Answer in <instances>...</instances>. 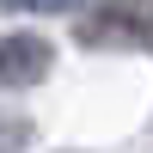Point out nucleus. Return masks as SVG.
I'll return each mask as SVG.
<instances>
[{
  "label": "nucleus",
  "mask_w": 153,
  "mask_h": 153,
  "mask_svg": "<svg viewBox=\"0 0 153 153\" xmlns=\"http://www.w3.org/2000/svg\"><path fill=\"white\" fill-rule=\"evenodd\" d=\"M55 68V49L37 31H6L0 37V86H37Z\"/></svg>",
  "instance_id": "f257e3e1"
},
{
  "label": "nucleus",
  "mask_w": 153,
  "mask_h": 153,
  "mask_svg": "<svg viewBox=\"0 0 153 153\" xmlns=\"http://www.w3.org/2000/svg\"><path fill=\"white\" fill-rule=\"evenodd\" d=\"M6 6H19V12H74L80 0H6Z\"/></svg>",
  "instance_id": "f03ea898"
}]
</instances>
